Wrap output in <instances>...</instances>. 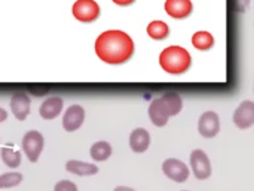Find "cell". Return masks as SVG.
<instances>
[{
	"mask_svg": "<svg viewBox=\"0 0 254 191\" xmlns=\"http://www.w3.org/2000/svg\"><path fill=\"white\" fill-rule=\"evenodd\" d=\"M95 53L103 63L110 65L125 64L134 53V41L126 32L119 29L105 31L97 37Z\"/></svg>",
	"mask_w": 254,
	"mask_h": 191,
	"instance_id": "obj_1",
	"label": "cell"
},
{
	"mask_svg": "<svg viewBox=\"0 0 254 191\" xmlns=\"http://www.w3.org/2000/svg\"><path fill=\"white\" fill-rule=\"evenodd\" d=\"M159 64L163 71L170 75H184L192 65V57L186 48L171 45L162 51L159 56Z\"/></svg>",
	"mask_w": 254,
	"mask_h": 191,
	"instance_id": "obj_2",
	"label": "cell"
},
{
	"mask_svg": "<svg viewBox=\"0 0 254 191\" xmlns=\"http://www.w3.org/2000/svg\"><path fill=\"white\" fill-rule=\"evenodd\" d=\"M21 147H23L24 154L27 155V158L32 163L37 162L44 149L43 134L37 130L27 131L21 141Z\"/></svg>",
	"mask_w": 254,
	"mask_h": 191,
	"instance_id": "obj_3",
	"label": "cell"
},
{
	"mask_svg": "<svg viewBox=\"0 0 254 191\" xmlns=\"http://www.w3.org/2000/svg\"><path fill=\"white\" fill-rule=\"evenodd\" d=\"M71 13L81 23H91L98 19L101 9L95 0H77L71 7Z\"/></svg>",
	"mask_w": 254,
	"mask_h": 191,
	"instance_id": "obj_4",
	"label": "cell"
},
{
	"mask_svg": "<svg viewBox=\"0 0 254 191\" xmlns=\"http://www.w3.org/2000/svg\"><path fill=\"white\" fill-rule=\"evenodd\" d=\"M190 169L193 171V175L198 181L208 179L212 175V165H210L209 157L201 149H194L190 155Z\"/></svg>",
	"mask_w": 254,
	"mask_h": 191,
	"instance_id": "obj_5",
	"label": "cell"
},
{
	"mask_svg": "<svg viewBox=\"0 0 254 191\" xmlns=\"http://www.w3.org/2000/svg\"><path fill=\"white\" fill-rule=\"evenodd\" d=\"M162 170L167 178L178 183L186 182L190 177V169L186 163L176 158L166 159L162 165Z\"/></svg>",
	"mask_w": 254,
	"mask_h": 191,
	"instance_id": "obj_6",
	"label": "cell"
},
{
	"mask_svg": "<svg viewBox=\"0 0 254 191\" xmlns=\"http://www.w3.org/2000/svg\"><path fill=\"white\" fill-rule=\"evenodd\" d=\"M198 134L204 138H214L220 131V118L216 111H204L197 122Z\"/></svg>",
	"mask_w": 254,
	"mask_h": 191,
	"instance_id": "obj_7",
	"label": "cell"
},
{
	"mask_svg": "<svg viewBox=\"0 0 254 191\" xmlns=\"http://www.w3.org/2000/svg\"><path fill=\"white\" fill-rule=\"evenodd\" d=\"M233 122L238 129H249L254 123V102L244 101L233 113Z\"/></svg>",
	"mask_w": 254,
	"mask_h": 191,
	"instance_id": "obj_8",
	"label": "cell"
},
{
	"mask_svg": "<svg viewBox=\"0 0 254 191\" xmlns=\"http://www.w3.org/2000/svg\"><path fill=\"white\" fill-rule=\"evenodd\" d=\"M85 121V109L79 105H71L65 110L63 117V127L64 130L75 131L82 126Z\"/></svg>",
	"mask_w": 254,
	"mask_h": 191,
	"instance_id": "obj_9",
	"label": "cell"
},
{
	"mask_svg": "<svg viewBox=\"0 0 254 191\" xmlns=\"http://www.w3.org/2000/svg\"><path fill=\"white\" fill-rule=\"evenodd\" d=\"M164 9L172 19H187L192 13L193 5L190 0H166Z\"/></svg>",
	"mask_w": 254,
	"mask_h": 191,
	"instance_id": "obj_10",
	"label": "cell"
},
{
	"mask_svg": "<svg viewBox=\"0 0 254 191\" xmlns=\"http://www.w3.org/2000/svg\"><path fill=\"white\" fill-rule=\"evenodd\" d=\"M9 106H11L12 114L19 121H24L31 113V98L23 92H17L12 96Z\"/></svg>",
	"mask_w": 254,
	"mask_h": 191,
	"instance_id": "obj_11",
	"label": "cell"
},
{
	"mask_svg": "<svg viewBox=\"0 0 254 191\" xmlns=\"http://www.w3.org/2000/svg\"><path fill=\"white\" fill-rule=\"evenodd\" d=\"M64 99L59 96H52L44 101L39 107L40 117L44 119H55L63 111Z\"/></svg>",
	"mask_w": 254,
	"mask_h": 191,
	"instance_id": "obj_12",
	"label": "cell"
},
{
	"mask_svg": "<svg viewBox=\"0 0 254 191\" xmlns=\"http://www.w3.org/2000/svg\"><path fill=\"white\" fill-rule=\"evenodd\" d=\"M128 143H130L131 150L134 151V153H139V154L144 153L151 143L150 133L146 129H143V127H138V129L131 131Z\"/></svg>",
	"mask_w": 254,
	"mask_h": 191,
	"instance_id": "obj_13",
	"label": "cell"
},
{
	"mask_svg": "<svg viewBox=\"0 0 254 191\" xmlns=\"http://www.w3.org/2000/svg\"><path fill=\"white\" fill-rule=\"evenodd\" d=\"M148 115H150L151 122L158 127L166 126L168 119H170V115L167 113L166 107H164L163 102L160 101V98L154 99L150 103V106H148Z\"/></svg>",
	"mask_w": 254,
	"mask_h": 191,
	"instance_id": "obj_14",
	"label": "cell"
},
{
	"mask_svg": "<svg viewBox=\"0 0 254 191\" xmlns=\"http://www.w3.org/2000/svg\"><path fill=\"white\" fill-rule=\"evenodd\" d=\"M66 170L70 174L78 175V177H90V175H95L98 173V167L94 163L82 162L78 159H70L66 162Z\"/></svg>",
	"mask_w": 254,
	"mask_h": 191,
	"instance_id": "obj_15",
	"label": "cell"
},
{
	"mask_svg": "<svg viewBox=\"0 0 254 191\" xmlns=\"http://www.w3.org/2000/svg\"><path fill=\"white\" fill-rule=\"evenodd\" d=\"M1 159H3L4 165L9 169H17L21 163V151L13 145V143H5L1 150Z\"/></svg>",
	"mask_w": 254,
	"mask_h": 191,
	"instance_id": "obj_16",
	"label": "cell"
},
{
	"mask_svg": "<svg viewBox=\"0 0 254 191\" xmlns=\"http://www.w3.org/2000/svg\"><path fill=\"white\" fill-rule=\"evenodd\" d=\"M160 101L166 107L167 113L170 117L179 114L183 109V99L176 92H167L160 97Z\"/></svg>",
	"mask_w": 254,
	"mask_h": 191,
	"instance_id": "obj_17",
	"label": "cell"
},
{
	"mask_svg": "<svg viewBox=\"0 0 254 191\" xmlns=\"http://www.w3.org/2000/svg\"><path fill=\"white\" fill-rule=\"evenodd\" d=\"M113 153V147L106 141H98L94 142L90 147V157L91 159H94L95 162H103L111 157Z\"/></svg>",
	"mask_w": 254,
	"mask_h": 191,
	"instance_id": "obj_18",
	"label": "cell"
},
{
	"mask_svg": "<svg viewBox=\"0 0 254 191\" xmlns=\"http://www.w3.org/2000/svg\"><path fill=\"white\" fill-rule=\"evenodd\" d=\"M147 35L154 40H164L170 35V27L162 20H154L147 25Z\"/></svg>",
	"mask_w": 254,
	"mask_h": 191,
	"instance_id": "obj_19",
	"label": "cell"
},
{
	"mask_svg": "<svg viewBox=\"0 0 254 191\" xmlns=\"http://www.w3.org/2000/svg\"><path fill=\"white\" fill-rule=\"evenodd\" d=\"M192 45L198 51H208L214 45L213 36L206 31L196 32L192 36Z\"/></svg>",
	"mask_w": 254,
	"mask_h": 191,
	"instance_id": "obj_20",
	"label": "cell"
},
{
	"mask_svg": "<svg viewBox=\"0 0 254 191\" xmlns=\"http://www.w3.org/2000/svg\"><path fill=\"white\" fill-rule=\"evenodd\" d=\"M23 182V174L17 171H9L0 174V189H11Z\"/></svg>",
	"mask_w": 254,
	"mask_h": 191,
	"instance_id": "obj_21",
	"label": "cell"
},
{
	"mask_svg": "<svg viewBox=\"0 0 254 191\" xmlns=\"http://www.w3.org/2000/svg\"><path fill=\"white\" fill-rule=\"evenodd\" d=\"M55 191H78V187L74 182L67 181V179H63L55 185Z\"/></svg>",
	"mask_w": 254,
	"mask_h": 191,
	"instance_id": "obj_22",
	"label": "cell"
},
{
	"mask_svg": "<svg viewBox=\"0 0 254 191\" xmlns=\"http://www.w3.org/2000/svg\"><path fill=\"white\" fill-rule=\"evenodd\" d=\"M134 1H135V0H113V3L118 4V5H122V7L130 5V4H132Z\"/></svg>",
	"mask_w": 254,
	"mask_h": 191,
	"instance_id": "obj_23",
	"label": "cell"
},
{
	"mask_svg": "<svg viewBox=\"0 0 254 191\" xmlns=\"http://www.w3.org/2000/svg\"><path fill=\"white\" fill-rule=\"evenodd\" d=\"M7 117H8L7 110H5V109H3V107H0V123L4 122V121L7 119Z\"/></svg>",
	"mask_w": 254,
	"mask_h": 191,
	"instance_id": "obj_24",
	"label": "cell"
},
{
	"mask_svg": "<svg viewBox=\"0 0 254 191\" xmlns=\"http://www.w3.org/2000/svg\"><path fill=\"white\" fill-rule=\"evenodd\" d=\"M113 191H135V190L128 186H118V187H115Z\"/></svg>",
	"mask_w": 254,
	"mask_h": 191,
	"instance_id": "obj_25",
	"label": "cell"
},
{
	"mask_svg": "<svg viewBox=\"0 0 254 191\" xmlns=\"http://www.w3.org/2000/svg\"><path fill=\"white\" fill-rule=\"evenodd\" d=\"M183 191H188V190H183Z\"/></svg>",
	"mask_w": 254,
	"mask_h": 191,
	"instance_id": "obj_26",
	"label": "cell"
}]
</instances>
